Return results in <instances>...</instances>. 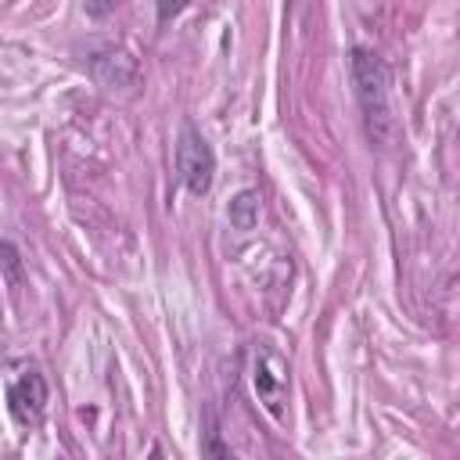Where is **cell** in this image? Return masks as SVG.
Returning <instances> with one entry per match:
<instances>
[{
  "instance_id": "6da1fadb",
  "label": "cell",
  "mask_w": 460,
  "mask_h": 460,
  "mask_svg": "<svg viewBox=\"0 0 460 460\" xmlns=\"http://www.w3.org/2000/svg\"><path fill=\"white\" fill-rule=\"evenodd\" d=\"M352 83H356V101L363 111V129L367 140L385 147L395 137V115H392V79L385 61L367 50V47H352Z\"/></svg>"
},
{
  "instance_id": "7a4b0ae2",
  "label": "cell",
  "mask_w": 460,
  "mask_h": 460,
  "mask_svg": "<svg viewBox=\"0 0 460 460\" xmlns=\"http://www.w3.org/2000/svg\"><path fill=\"white\" fill-rule=\"evenodd\" d=\"M176 172L183 180V187L190 194H208L212 187V176H216V155L208 147V140L194 129V126H183L180 129V140H176Z\"/></svg>"
},
{
  "instance_id": "3957f363",
  "label": "cell",
  "mask_w": 460,
  "mask_h": 460,
  "mask_svg": "<svg viewBox=\"0 0 460 460\" xmlns=\"http://www.w3.org/2000/svg\"><path fill=\"white\" fill-rule=\"evenodd\" d=\"M7 410L22 428H36L47 410V381L32 363H22L7 381Z\"/></svg>"
},
{
  "instance_id": "277c9868",
  "label": "cell",
  "mask_w": 460,
  "mask_h": 460,
  "mask_svg": "<svg viewBox=\"0 0 460 460\" xmlns=\"http://www.w3.org/2000/svg\"><path fill=\"white\" fill-rule=\"evenodd\" d=\"M252 385H255V395L259 402L277 417L284 420V395H288V363L280 359V352L259 345L255 349V363H252Z\"/></svg>"
},
{
  "instance_id": "5b68a950",
  "label": "cell",
  "mask_w": 460,
  "mask_h": 460,
  "mask_svg": "<svg viewBox=\"0 0 460 460\" xmlns=\"http://www.w3.org/2000/svg\"><path fill=\"white\" fill-rule=\"evenodd\" d=\"M90 72L108 90H129L137 83V75H140L137 58L129 50H122V47H101V50H93L90 54Z\"/></svg>"
},
{
  "instance_id": "8992f818",
  "label": "cell",
  "mask_w": 460,
  "mask_h": 460,
  "mask_svg": "<svg viewBox=\"0 0 460 460\" xmlns=\"http://www.w3.org/2000/svg\"><path fill=\"white\" fill-rule=\"evenodd\" d=\"M226 216H230L234 230H255V223H259V190H252V187L237 190L226 205Z\"/></svg>"
},
{
  "instance_id": "52a82bcc",
  "label": "cell",
  "mask_w": 460,
  "mask_h": 460,
  "mask_svg": "<svg viewBox=\"0 0 460 460\" xmlns=\"http://www.w3.org/2000/svg\"><path fill=\"white\" fill-rule=\"evenodd\" d=\"M0 255H4V277H7V288L18 291V284H22V255H18V248H14L11 241L0 244Z\"/></svg>"
},
{
  "instance_id": "ba28073f",
  "label": "cell",
  "mask_w": 460,
  "mask_h": 460,
  "mask_svg": "<svg viewBox=\"0 0 460 460\" xmlns=\"http://www.w3.org/2000/svg\"><path fill=\"white\" fill-rule=\"evenodd\" d=\"M190 7V0H158V25H169L172 18H180Z\"/></svg>"
},
{
  "instance_id": "9c48e42d",
  "label": "cell",
  "mask_w": 460,
  "mask_h": 460,
  "mask_svg": "<svg viewBox=\"0 0 460 460\" xmlns=\"http://www.w3.org/2000/svg\"><path fill=\"white\" fill-rule=\"evenodd\" d=\"M83 7H86L90 18H104V14H111L119 7V0H83Z\"/></svg>"
}]
</instances>
